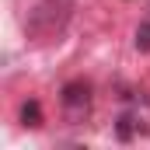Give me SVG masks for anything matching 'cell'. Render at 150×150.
Returning a JSON list of instances; mask_svg holds the SVG:
<instances>
[{
	"label": "cell",
	"mask_w": 150,
	"mask_h": 150,
	"mask_svg": "<svg viewBox=\"0 0 150 150\" xmlns=\"http://www.w3.org/2000/svg\"><path fill=\"white\" fill-rule=\"evenodd\" d=\"M63 108L74 115V119L87 115V108H91V87H87L84 80H70V84L63 87Z\"/></svg>",
	"instance_id": "obj_1"
},
{
	"label": "cell",
	"mask_w": 150,
	"mask_h": 150,
	"mask_svg": "<svg viewBox=\"0 0 150 150\" xmlns=\"http://www.w3.org/2000/svg\"><path fill=\"white\" fill-rule=\"evenodd\" d=\"M136 49H143V52L150 49V25H140L136 28Z\"/></svg>",
	"instance_id": "obj_3"
},
{
	"label": "cell",
	"mask_w": 150,
	"mask_h": 150,
	"mask_svg": "<svg viewBox=\"0 0 150 150\" xmlns=\"http://www.w3.org/2000/svg\"><path fill=\"white\" fill-rule=\"evenodd\" d=\"M21 119H25V126H42V108H38V101H25Z\"/></svg>",
	"instance_id": "obj_2"
}]
</instances>
